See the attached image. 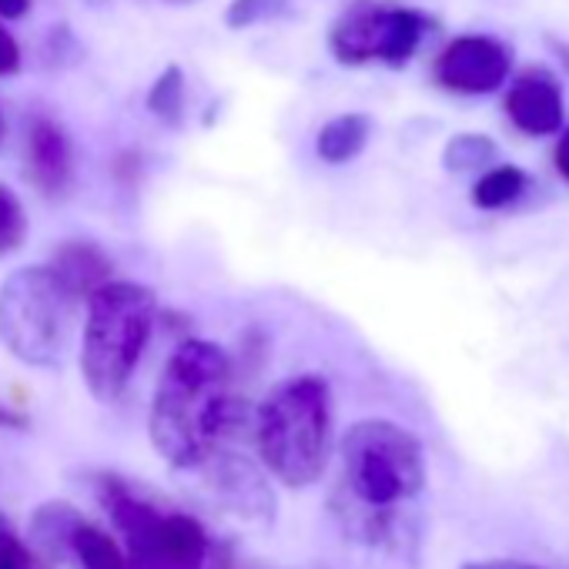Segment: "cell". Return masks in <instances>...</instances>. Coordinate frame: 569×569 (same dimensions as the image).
<instances>
[{
    "label": "cell",
    "mask_w": 569,
    "mask_h": 569,
    "mask_svg": "<svg viewBox=\"0 0 569 569\" xmlns=\"http://www.w3.org/2000/svg\"><path fill=\"white\" fill-rule=\"evenodd\" d=\"M64 556H74L81 569H131L124 549L94 522L78 519L64 539Z\"/></svg>",
    "instance_id": "4fadbf2b"
},
{
    "label": "cell",
    "mask_w": 569,
    "mask_h": 569,
    "mask_svg": "<svg viewBox=\"0 0 569 569\" xmlns=\"http://www.w3.org/2000/svg\"><path fill=\"white\" fill-rule=\"evenodd\" d=\"M78 509L68 506V502H44L38 512H34V539L41 549L48 552H61L64 556V539L71 532V526L78 522Z\"/></svg>",
    "instance_id": "e0dca14e"
},
{
    "label": "cell",
    "mask_w": 569,
    "mask_h": 569,
    "mask_svg": "<svg viewBox=\"0 0 569 569\" xmlns=\"http://www.w3.org/2000/svg\"><path fill=\"white\" fill-rule=\"evenodd\" d=\"M0 429L21 432V429H28V416H24V412H18V409H14V406H8V402H0Z\"/></svg>",
    "instance_id": "7402d4cb"
},
{
    "label": "cell",
    "mask_w": 569,
    "mask_h": 569,
    "mask_svg": "<svg viewBox=\"0 0 569 569\" xmlns=\"http://www.w3.org/2000/svg\"><path fill=\"white\" fill-rule=\"evenodd\" d=\"M164 4H174V8H191V4H198V0H164Z\"/></svg>",
    "instance_id": "484cf974"
},
{
    "label": "cell",
    "mask_w": 569,
    "mask_h": 569,
    "mask_svg": "<svg viewBox=\"0 0 569 569\" xmlns=\"http://www.w3.org/2000/svg\"><path fill=\"white\" fill-rule=\"evenodd\" d=\"M34 0H0V21H21L28 18Z\"/></svg>",
    "instance_id": "603a6c76"
},
{
    "label": "cell",
    "mask_w": 569,
    "mask_h": 569,
    "mask_svg": "<svg viewBox=\"0 0 569 569\" xmlns=\"http://www.w3.org/2000/svg\"><path fill=\"white\" fill-rule=\"evenodd\" d=\"M244 422L231 392V359L208 339H184L154 386L148 436L174 469H201Z\"/></svg>",
    "instance_id": "6da1fadb"
},
{
    "label": "cell",
    "mask_w": 569,
    "mask_h": 569,
    "mask_svg": "<svg viewBox=\"0 0 569 569\" xmlns=\"http://www.w3.org/2000/svg\"><path fill=\"white\" fill-rule=\"evenodd\" d=\"M0 569H44L41 559L28 549L24 539H18L11 529L0 526Z\"/></svg>",
    "instance_id": "ffe728a7"
},
{
    "label": "cell",
    "mask_w": 569,
    "mask_h": 569,
    "mask_svg": "<svg viewBox=\"0 0 569 569\" xmlns=\"http://www.w3.org/2000/svg\"><path fill=\"white\" fill-rule=\"evenodd\" d=\"M254 446L264 469L289 489L322 479L332 456V389L322 376L271 386L254 412Z\"/></svg>",
    "instance_id": "3957f363"
},
{
    "label": "cell",
    "mask_w": 569,
    "mask_h": 569,
    "mask_svg": "<svg viewBox=\"0 0 569 569\" xmlns=\"http://www.w3.org/2000/svg\"><path fill=\"white\" fill-rule=\"evenodd\" d=\"M529 188V178L522 168L516 164H496L489 168L476 184H472V204L482 211H499L506 204H512L516 198H522V191Z\"/></svg>",
    "instance_id": "5bb4252c"
},
{
    "label": "cell",
    "mask_w": 569,
    "mask_h": 569,
    "mask_svg": "<svg viewBox=\"0 0 569 569\" xmlns=\"http://www.w3.org/2000/svg\"><path fill=\"white\" fill-rule=\"evenodd\" d=\"M339 509L366 542L386 539L399 509L426 489V449L392 419L356 422L339 442Z\"/></svg>",
    "instance_id": "7a4b0ae2"
},
{
    "label": "cell",
    "mask_w": 569,
    "mask_h": 569,
    "mask_svg": "<svg viewBox=\"0 0 569 569\" xmlns=\"http://www.w3.org/2000/svg\"><path fill=\"white\" fill-rule=\"evenodd\" d=\"M28 178L48 198H64L74 184V148L61 121L34 118L28 124Z\"/></svg>",
    "instance_id": "9c48e42d"
},
{
    "label": "cell",
    "mask_w": 569,
    "mask_h": 569,
    "mask_svg": "<svg viewBox=\"0 0 569 569\" xmlns=\"http://www.w3.org/2000/svg\"><path fill=\"white\" fill-rule=\"evenodd\" d=\"M289 18H296L292 0H231L224 11V24L231 31H248L258 24H274Z\"/></svg>",
    "instance_id": "2e32d148"
},
{
    "label": "cell",
    "mask_w": 569,
    "mask_h": 569,
    "mask_svg": "<svg viewBox=\"0 0 569 569\" xmlns=\"http://www.w3.org/2000/svg\"><path fill=\"white\" fill-rule=\"evenodd\" d=\"M78 299L48 264L18 268L0 284V346L34 369L61 366L74 332Z\"/></svg>",
    "instance_id": "5b68a950"
},
{
    "label": "cell",
    "mask_w": 569,
    "mask_h": 569,
    "mask_svg": "<svg viewBox=\"0 0 569 569\" xmlns=\"http://www.w3.org/2000/svg\"><path fill=\"white\" fill-rule=\"evenodd\" d=\"M492 158H496V144L486 134H456L442 151V161L449 171H476L489 164Z\"/></svg>",
    "instance_id": "ac0fdd59"
},
{
    "label": "cell",
    "mask_w": 569,
    "mask_h": 569,
    "mask_svg": "<svg viewBox=\"0 0 569 569\" xmlns=\"http://www.w3.org/2000/svg\"><path fill=\"white\" fill-rule=\"evenodd\" d=\"M462 569H539V566L519 559H482V562H466Z\"/></svg>",
    "instance_id": "cb8c5ba5"
},
{
    "label": "cell",
    "mask_w": 569,
    "mask_h": 569,
    "mask_svg": "<svg viewBox=\"0 0 569 569\" xmlns=\"http://www.w3.org/2000/svg\"><path fill=\"white\" fill-rule=\"evenodd\" d=\"M556 168H559V174L569 181V128L559 134V141H556Z\"/></svg>",
    "instance_id": "d4e9b609"
},
{
    "label": "cell",
    "mask_w": 569,
    "mask_h": 569,
    "mask_svg": "<svg viewBox=\"0 0 569 569\" xmlns=\"http://www.w3.org/2000/svg\"><path fill=\"white\" fill-rule=\"evenodd\" d=\"M158 296L141 281L111 278L88 296L81 336V376L98 402H118L151 342Z\"/></svg>",
    "instance_id": "277c9868"
},
{
    "label": "cell",
    "mask_w": 569,
    "mask_h": 569,
    "mask_svg": "<svg viewBox=\"0 0 569 569\" xmlns=\"http://www.w3.org/2000/svg\"><path fill=\"white\" fill-rule=\"evenodd\" d=\"M369 138H372V118L362 111H346L319 128L316 154L326 164H349L352 158H359L366 151Z\"/></svg>",
    "instance_id": "7c38bea8"
},
{
    "label": "cell",
    "mask_w": 569,
    "mask_h": 569,
    "mask_svg": "<svg viewBox=\"0 0 569 569\" xmlns=\"http://www.w3.org/2000/svg\"><path fill=\"white\" fill-rule=\"evenodd\" d=\"M509 71H512L509 44L489 34H462L449 41L432 64V78L439 88L469 98L499 91L509 81Z\"/></svg>",
    "instance_id": "ba28073f"
},
{
    "label": "cell",
    "mask_w": 569,
    "mask_h": 569,
    "mask_svg": "<svg viewBox=\"0 0 569 569\" xmlns=\"http://www.w3.org/2000/svg\"><path fill=\"white\" fill-rule=\"evenodd\" d=\"M0 138H4V118H0Z\"/></svg>",
    "instance_id": "4316f807"
},
{
    "label": "cell",
    "mask_w": 569,
    "mask_h": 569,
    "mask_svg": "<svg viewBox=\"0 0 569 569\" xmlns=\"http://www.w3.org/2000/svg\"><path fill=\"white\" fill-rule=\"evenodd\" d=\"M506 114L509 121L529 138H549L562 128V91L559 81L542 71H522L506 91Z\"/></svg>",
    "instance_id": "30bf717a"
},
{
    "label": "cell",
    "mask_w": 569,
    "mask_h": 569,
    "mask_svg": "<svg viewBox=\"0 0 569 569\" xmlns=\"http://www.w3.org/2000/svg\"><path fill=\"white\" fill-rule=\"evenodd\" d=\"M24 238H28L24 201L8 184H0V254L18 251L24 244Z\"/></svg>",
    "instance_id": "d6986e66"
},
{
    "label": "cell",
    "mask_w": 569,
    "mask_h": 569,
    "mask_svg": "<svg viewBox=\"0 0 569 569\" xmlns=\"http://www.w3.org/2000/svg\"><path fill=\"white\" fill-rule=\"evenodd\" d=\"M98 499L114 519L124 556L131 569H204L208 566V532L204 526L178 509H161L144 499L121 476L98 479Z\"/></svg>",
    "instance_id": "8992f818"
},
{
    "label": "cell",
    "mask_w": 569,
    "mask_h": 569,
    "mask_svg": "<svg viewBox=\"0 0 569 569\" xmlns=\"http://www.w3.org/2000/svg\"><path fill=\"white\" fill-rule=\"evenodd\" d=\"M48 268L58 274V281L78 302H88V296H94L104 281L114 278V261L108 258V251L94 241H84V238L61 241L54 248Z\"/></svg>",
    "instance_id": "8fae6325"
},
{
    "label": "cell",
    "mask_w": 569,
    "mask_h": 569,
    "mask_svg": "<svg viewBox=\"0 0 569 569\" xmlns=\"http://www.w3.org/2000/svg\"><path fill=\"white\" fill-rule=\"evenodd\" d=\"M184 98H188L184 71H181L178 64H168V68L154 78V84H151V91H148V111H151L161 124L181 128V121H184Z\"/></svg>",
    "instance_id": "9a60e30c"
},
{
    "label": "cell",
    "mask_w": 569,
    "mask_h": 569,
    "mask_svg": "<svg viewBox=\"0 0 569 569\" xmlns=\"http://www.w3.org/2000/svg\"><path fill=\"white\" fill-rule=\"evenodd\" d=\"M24 64V54H21V44L18 38L4 28L0 21V78H14Z\"/></svg>",
    "instance_id": "44dd1931"
},
{
    "label": "cell",
    "mask_w": 569,
    "mask_h": 569,
    "mask_svg": "<svg viewBox=\"0 0 569 569\" xmlns=\"http://www.w3.org/2000/svg\"><path fill=\"white\" fill-rule=\"evenodd\" d=\"M432 21L402 4H382V0H356L329 31V51L346 68L386 64L406 68L412 54L422 48Z\"/></svg>",
    "instance_id": "52a82bcc"
}]
</instances>
